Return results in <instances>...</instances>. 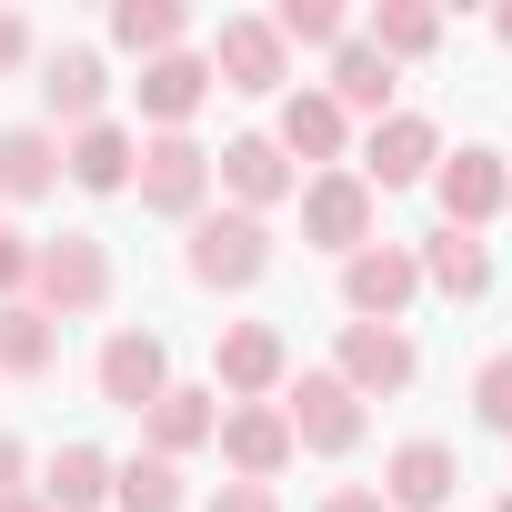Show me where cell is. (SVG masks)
Listing matches in <instances>:
<instances>
[{
  "instance_id": "4dcf8cb0",
  "label": "cell",
  "mask_w": 512,
  "mask_h": 512,
  "mask_svg": "<svg viewBox=\"0 0 512 512\" xmlns=\"http://www.w3.org/2000/svg\"><path fill=\"white\" fill-rule=\"evenodd\" d=\"M0 302H31V231L0 221Z\"/></svg>"
},
{
  "instance_id": "52a82bcc",
  "label": "cell",
  "mask_w": 512,
  "mask_h": 512,
  "mask_svg": "<svg viewBox=\"0 0 512 512\" xmlns=\"http://www.w3.org/2000/svg\"><path fill=\"white\" fill-rule=\"evenodd\" d=\"M302 241L352 262V251L372 241V181H362V171H312V181H302Z\"/></svg>"
},
{
  "instance_id": "8fae6325",
  "label": "cell",
  "mask_w": 512,
  "mask_h": 512,
  "mask_svg": "<svg viewBox=\"0 0 512 512\" xmlns=\"http://www.w3.org/2000/svg\"><path fill=\"white\" fill-rule=\"evenodd\" d=\"M452 492H462V452L432 432L382 462V512H452Z\"/></svg>"
},
{
  "instance_id": "83f0119b",
  "label": "cell",
  "mask_w": 512,
  "mask_h": 512,
  "mask_svg": "<svg viewBox=\"0 0 512 512\" xmlns=\"http://www.w3.org/2000/svg\"><path fill=\"white\" fill-rule=\"evenodd\" d=\"M111 512H181V462H161V452L111 462Z\"/></svg>"
},
{
  "instance_id": "ffe728a7",
  "label": "cell",
  "mask_w": 512,
  "mask_h": 512,
  "mask_svg": "<svg viewBox=\"0 0 512 512\" xmlns=\"http://www.w3.org/2000/svg\"><path fill=\"white\" fill-rule=\"evenodd\" d=\"M141 432H151V452H161V462H181V452H201V442L221 432V392H201V382H171V392L141 412Z\"/></svg>"
},
{
  "instance_id": "6da1fadb",
  "label": "cell",
  "mask_w": 512,
  "mask_h": 512,
  "mask_svg": "<svg viewBox=\"0 0 512 512\" xmlns=\"http://www.w3.org/2000/svg\"><path fill=\"white\" fill-rule=\"evenodd\" d=\"M31 302H41L51 322H91V312L111 302V251H101V231H51V241H31Z\"/></svg>"
},
{
  "instance_id": "f546056e",
  "label": "cell",
  "mask_w": 512,
  "mask_h": 512,
  "mask_svg": "<svg viewBox=\"0 0 512 512\" xmlns=\"http://www.w3.org/2000/svg\"><path fill=\"white\" fill-rule=\"evenodd\" d=\"M472 412H482V422L512 442V352H492V362L472 372Z\"/></svg>"
},
{
  "instance_id": "f35d334b",
  "label": "cell",
  "mask_w": 512,
  "mask_h": 512,
  "mask_svg": "<svg viewBox=\"0 0 512 512\" xmlns=\"http://www.w3.org/2000/svg\"><path fill=\"white\" fill-rule=\"evenodd\" d=\"M502 512H512V492H502Z\"/></svg>"
},
{
  "instance_id": "836d02e7",
  "label": "cell",
  "mask_w": 512,
  "mask_h": 512,
  "mask_svg": "<svg viewBox=\"0 0 512 512\" xmlns=\"http://www.w3.org/2000/svg\"><path fill=\"white\" fill-rule=\"evenodd\" d=\"M322 512H382V492L372 482H342V492H322Z\"/></svg>"
},
{
  "instance_id": "cb8c5ba5",
  "label": "cell",
  "mask_w": 512,
  "mask_h": 512,
  "mask_svg": "<svg viewBox=\"0 0 512 512\" xmlns=\"http://www.w3.org/2000/svg\"><path fill=\"white\" fill-rule=\"evenodd\" d=\"M61 181V131L21 121V131H0V201H41Z\"/></svg>"
},
{
  "instance_id": "4316f807",
  "label": "cell",
  "mask_w": 512,
  "mask_h": 512,
  "mask_svg": "<svg viewBox=\"0 0 512 512\" xmlns=\"http://www.w3.org/2000/svg\"><path fill=\"white\" fill-rule=\"evenodd\" d=\"M181 31H191L181 0H121V11H111V41H121V51H141V61L181 51Z\"/></svg>"
},
{
  "instance_id": "ba28073f",
  "label": "cell",
  "mask_w": 512,
  "mask_h": 512,
  "mask_svg": "<svg viewBox=\"0 0 512 512\" xmlns=\"http://www.w3.org/2000/svg\"><path fill=\"white\" fill-rule=\"evenodd\" d=\"M211 181H221V191H231V211H251V221H262L272 201H292V191H302V171L282 161V141H272V131L221 141V151H211Z\"/></svg>"
},
{
  "instance_id": "d590c367",
  "label": "cell",
  "mask_w": 512,
  "mask_h": 512,
  "mask_svg": "<svg viewBox=\"0 0 512 512\" xmlns=\"http://www.w3.org/2000/svg\"><path fill=\"white\" fill-rule=\"evenodd\" d=\"M492 41H502V51H512V0H502V11H492Z\"/></svg>"
},
{
  "instance_id": "e575fe53",
  "label": "cell",
  "mask_w": 512,
  "mask_h": 512,
  "mask_svg": "<svg viewBox=\"0 0 512 512\" xmlns=\"http://www.w3.org/2000/svg\"><path fill=\"white\" fill-rule=\"evenodd\" d=\"M11 492H21V442L0 432V502H11Z\"/></svg>"
},
{
  "instance_id": "277c9868",
  "label": "cell",
  "mask_w": 512,
  "mask_h": 512,
  "mask_svg": "<svg viewBox=\"0 0 512 512\" xmlns=\"http://www.w3.org/2000/svg\"><path fill=\"white\" fill-rule=\"evenodd\" d=\"M412 372H422V352H412L402 322H342V362H332V382H342L352 402H372V392H412Z\"/></svg>"
},
{
  "instance_id": "d6986e66",
  "label": "cell",
  "mask_w": 512,
  "mask_h": 512,
  "mask_svg": "<svg viewBox=\"0 0 512 512\" xmlns=\"http://www.w3.org/2000/svg\"><path fill=\"white\" fill-rule=\"evenodd\" d=\"M272 141H282V161H322V171H342V141H352V121L332 111V91H282V121H272Z\"/></svg>"
},
{
  "instance_id": "1f68e13d",
  "label": "cell",
  "mask_w": 512,
  "mask_h": 512,
  "mask_svg": "<svg viewBox=\"0 0 512 512\" xmlns=\"http://www.w3.org/2000/svg\"><path fill=\"white\" fill-rule=\"evenodd\" d=\"M211 512H282V492H272V482H221Z\"/></svg>"
},
{
  "instance_id": "2e32d148",
  "label": "cell",
  "mask_w": 512,
  "mask_h": 512,
  "mask_svg": "<svg viewBox=\"0 0 512 512\" xmlns=\"http://www.w3.org/2000/svg\"><path fill=\"white\" fill-rule=\"evenodd\" d=\"M412 262H422V282H432L442 302H482V292H492V241H482V231H452V221H442V231L412 241Z\"/></svg>"
},
{
  "instance_id": "7402d4cb",
  "label": "cell",
  "mask_w": 512,
  "mask_h": 512,
  "mask_svg": "<svg viewBox=\"0 0 512 512\" xmlns=\"http://www.w3.org/2000/svg\"><path fill=\"white\" fill-rule=\"evenodd\" d=\"M101 502H111V452L61 442L51 472H41V512H101Z\"/></svg>"
},
{
  "instance_id": "5bb4252c",
  "label": "cell",
  "mask_w": 512,
  "mask_h": 512,
  "mask_svg": "<svg viewBox=\"0 0 512 512\" xmlns=\"http://www.w3.org/2000/svg\"><path fill=\"white\" fill-rule=\"evenodd\" d=\"M211 372H221V392H231V402H262V392H282L292 352H282V332H272V322H231V332L211 342Z\"/></svg>"
},
{
  "instance_id": "8d00e7d4",
  "label": "cell",
  "mask_w": 512,
  "mask_h": 512,
  "mask_svg": "<svg viewBox=\"0 0 512 512\" xmlns=\"http://www.w3.org/2000/svg\"><path fill=\"white\" fill-rule=\"evenodd\" d=\"M0 512H41V492H11V502H0Z\"/></svg>"
},
{
  "instance_id": "30bf717a",
  "label": "cell",
  "mask_w": 512,
  "mask_h": 512,
  "mask_svg": "<svg viewBox=\"0 0 512 512\" xmlns=\"http://www.w3.org/2000/svg\"><path fill=\"white\" fill-rule=\"evenodd\" d=\"M282 422H292V442H302V452H322V462H342V452L362 442V402H352L332 372H302V382H292V402H282Z\"/></svg>"
},
{
  "instance_id": "603a6c76",
  "label": "cell",
  "mask_w": 512,
  "mask_h": 512,
  "mask_svg": "<svg viewBox=\"0 0 512 512\" xmlns=\"http://www.w3.org/2000/svg\"><path fill=\"white\" fill-rule=\"evenodd\" d=\"M61 362V322L41 312V302H0V372L11 382H41Z\"/></svg>"
},
{
  "instance_id": "4fadbf2b",
  "label": "cell",
  "mask_w": 512,
  "mask_h": 512,
  "mask_svg": "<svg viewBox=\"0 0 512 512\" xmlns=\"http://www.w3.org/2000/svg\"><path fill=\"white\" fill-rule=\"evenodd\" d=\"M502 171H512V161H502V151H482V141L442 151V161H432V191H442V221H452V231H482V221L502 211Z\"/></svg>"
},
{
  "instance_id": "74e56055",
  "label": "cell",
  "mask_w": 512,
  "mask_h": 512,
  "mask_svg": "<svg viewBox=\"0 0 512 512\" xmlns=\"http://www.w3.org/2000/svg\"><path fill=\"white\" fill-rule=\"evenodd\" d=\"M502 201H512V171H502Z\"/></svg>"
},
{
  "instance_id": "ac0fdd59",
  "label": "cell",
  "mask_w": 512,
  "mask_h": 512,
  "mask_svg": "<svg viewBox=\"0 0 512 512\" xmlns=\"http://www.w3.org/2000/svg\"><path fill=\"white\" fill-rule=\"evenodd\" d=\"M41 101H51V121H71V131H91V121H101V101H111V71H101V51H81V41H61V51L41 61Z\"/></svg>"
},
{
  "instance_id": "3957f363",
  "label": "cell",
  "mask_w": 512,
  "mask_h": 512,
  "mask_svg": "<svg viewBox=\"0 0 512 512\" xmlns=\"http://www.w3.org/2000/svg\"><path fill=\"white\" fill-rule=\"evenodd\" d=\"M131 191H141V211H161V221H201V201H211V151H201L191 131H151Z\"/></svg>"
},
{
  "instance_id": "9c48e42d",
  "label": "cell",
  "mask_w": 512,
  "mask_h": 512,
  "mask_svg": "<svg viewBox=\"0 0 512 512\" xmlns=\"http://www.w3.org/2000/svg\"><path fill=\"white\" fill-rule=\"evenodd\" d=\"M91 382H101L111 412H151V402L171 392V342H161V332H111L101 362H91Z\"/></svg>"
},
{
  "instance_id": "9a60e30c",
  "label": "cell",
  "mask_w": 512,
  "mask_h": 512,
  "mask_svg": "<svg viewBox=\"0 0 512 512\" xmlns=\"http://www.w3.org/2000/svg\"><path fill=\"white\" fill-rule=\"evenodd\" d=\"M131 91H141V121L151 131H191V111L211 101V61L201 51H161V61H141Z\"/></svg>"
},
{
  "instance_id": "d6a6232c",
  "label": "cell",
  "mask_w": 512,
  "mask_h": 512,
  "mask_svg": "<svg viewBox=\"0 0 512 512\" xmlns=\"http://www.w3.org/2000/svg\"><path fill=\"white\" fill-rule=\"evenodd\" d=\"M21 61H31V21H21V11H0V71H21Z\"/></svg>"
},
{
  "instance_id": "7a4b0ae2",
  "label": "cell",
  "mask_w": 512,
  "mask_h": 512,
  "mask_svg": "<svg viewBox=\"0 0 512 512\" xmlns=\"http://www.w3.org/2000/svg\"><path fill=\"white\" fill-rule=\"evenodd\" d=\"M272 272V221H251V211H201L191 221V282L201 292H251Z\"/></svg>"
},
{
  "instance_id": "e0dca14e",
  "label": "cell",
  "mask_w": 512,
  "mask_h": 512,
  "mask_svg": "<svg viewBox=\"0 0 512 512\" xmlns=\"http://www.w3.org/2000/svg\"><path fill=\"white\" fill-rule=\"evenodd\" d=\"M432 161H442V131H432L422 111H392V121H372L362 181H372V191H402V181H432Z\"/></svg>"
},
{
  "instance_id": "5b68a950",
  "label": "cell",
  "mask_w": 512,
  "mask_h": 512,
  "mask_svg": "<svg viewBox=\"0 0 512 512\" xmlns=\"http://www.w3.org/2000/svg\"><path fill=\"white\" fill-rule=\"evenodd\" d=\"M201 61H211V81H221V91H251V101H272V91L292 81V51H282V31H272V21H251V11H241V21H221Z\"/></svg>"
},
{
  "instance_id": "d4e9b609",
  "label": "cell",
  "mask_w": 512,
  "mask_h": 512,
  "mask_svg": "<svg viewBox=\"0 0 512 512\" xmlns=\"http://www.w3.org/2000/svg\"><path fill=\"white\" fill-rule=\"evenodd\" d=\"M332 111H342V121H352V111L392 121V61H382L372 41H342V51H332Z\"/></svg>"
},
{
  "instance_id": "f1b7e54d",
  "label": "cell",
  "mask_w": 512,
  "mask_h": 512,
  "mask_svg": "<svg viewBox=\"0 0 512 512\" xmlns=\"http://www.w3.org/2000/svg\"><path fill=\"white\" fill-rule=\"evenodd\" d=\"M272 31H282V51H292V41H302V51H342V41H352L342 0H282V11H272Z\"/></svg>"
},
{
  "instance_id": "44dd1931",
  "label": "cell",
  "mask_w": 512,
  "mask_h": 512,
  "mask_svg": "<svg viewBox=\"0 0 512 512\" xmlns=\"http://www.w3.org/2000/svg\"><path fill=\"white\" fill-rule=\"evenodd\" d=\"M61 171L81 181V191H131V171H141V141L121 131V121H91V131H71V151H61Z\"/></svg>"
},
{
  "instance_id": "7c38bea8",
  "label": "cell",
  "mask_w": 512,
  "mask_h": 512,
  "mask_svg": "<svg viewBox=\"0 0 512 512\" xmlns=\"http://www.w3.org/2000/svg\"><path fill=\"white\" fill-rule=\"evenodd\" d=\"M211 442H221L231 482H272V472H282V462L302 452V442H292V422H282V402H231Z\"/></svg>"
},
{
  "instance_id": "484cf974",
  "label": "cell",
  "mask_w": 512,
  "mask_h": 512,
  "mask_svg": "<svg viewBox=\"0 0 512 512\" xmlns=\"http://www.w3.org/2000/svg\"><path fill=\"white\" fill-rule=\"evenodd\" d=\"M362 41H372L382 61H422V51H442V11H432V0H382Z\"/></svg>"
},
{
  "instance_id": "8992f818",
  "label": "cell",
  "mask_w": 512,
  "mask_h": 512,
  "mask_svg": "<svg viewBox=\"0 0 512 512\" xmlns=\"http://www.w3.org/2000/svg\"><path fill=\"white\" fill-rule=\"evenodd\" d=\"M412 292H422L412 241H362L352 262H342V302H352V322H402Z\"/></svg>"
}]
</instances>
